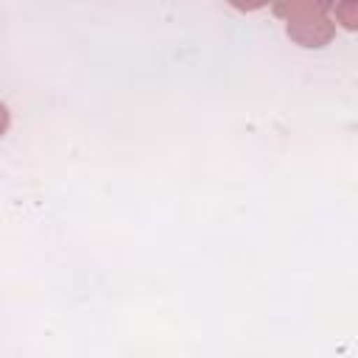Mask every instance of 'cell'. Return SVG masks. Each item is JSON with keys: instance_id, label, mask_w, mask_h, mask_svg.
Instances as JSON below:
<instances>
[{"instance_id": "obj_2", "label": "cell", "mask_w": 358, "mask_h": 358, "mask_svg": "<svg viewBox=\"0 0 358 358\" xmlns=\"http://www.w3.org/2000/svg\"><path fill=\"white\" fill-rule=\"evenodd\" d=\"M330 8L344 17V28H350V31L358 28V6L355 3H338V6H330Z\"/></svg>"}, {"instance_id": "obj_1", "label": "cell", "mask_w": 358, "mask_h": 358, "mask_svg": "<svg viewBox=\"0 0 358 358\" xmlns=\"http://www.w3.org/2000/svg\"><path fill=\"white\" fill-rule=\"evenodd\" d=\"M274 14L285 20V34L302 48H324L336 36L327 3H280Z\"/></svg>"}, {"instance_id": "obj_3", "label": "cell", "mask_w": 358, "mask_h": 358, "mask_svg": "<svg viewBox=\"0 0 358 358\" xmlns=\"http://www.w3.org/2000/svg\"><path fill=\"white\" fill-rule=\"evenodd\" d=\"M8 123H11V115H8V106L0 101V137L6 134V129H8Z\"/></svg>"}]
</instances>
